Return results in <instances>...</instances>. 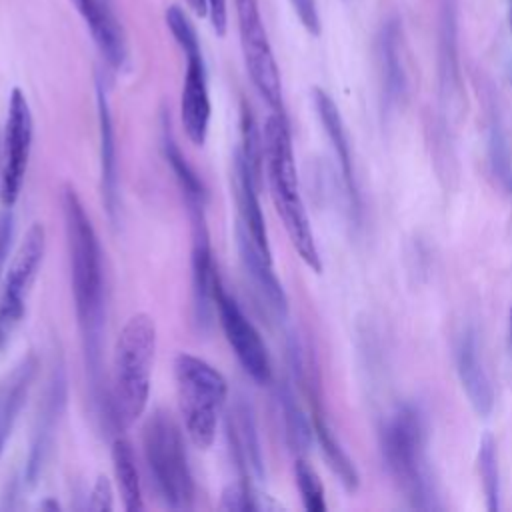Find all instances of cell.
I'll return each mask as SVG.
<instances>
[{"instance_id": "obj_26", "label": "cell", "mask_w": 512, "mask_h": 512, "mask_svg": "<svg viewBox=\"0 0 512 512\" xmlns=\"http://www.w3.org/2000/svg\"><path fill=\"white\" fill-rule=\"evenodd\" d=\"M278 402H280V412H282V420H284L288 446L294 452H306L312 444L314 428L306 420L304 412L300 410V406H298V402H296L288 384H282L278 388Z\"/></svg>"}, {"instance_id": "obj_20", "label": "cell", "mask_w": 512, "mask_h": 512, "mask_svg": "<svg viewBox=\"0 0 512 512\" xmlns=\"http://www.w3.org/2000/svg\"><path fill=\"white\" fill-rule=\"evenodd\" d=\"M312 102L316 108V114L324 126V132L338 156L340 162V170H342V178L350 196V202L354 206V210H358L360 206V196H358V186H356V178H354V166H352V154H350V144H348V136H346V128H344V120L340 116V110L336 106V102L330 98V94L318 86L312 88Z\"/></svg>"}, {"instance_id": "obj_28", "label": "cell", "mask_w": 512, "mask_h": 512, "mask_svg": "<svg viewBox=\"0 0 512 512\" xmlns=\"http://www.w3.org/2000/svg\"><path fill=\"white\" fill-rule=\"evenodd\" d=\"M294 478H296V486H298L304 508L308 512H324L326 510L324 486H322L316 470L304 458H296Z\"/></svg>"}, {"instance_id": "obj_18", "label": "cell", "mask_w": 512, "mask_h": 512, "mask_svg": "<svg viewBox=\"0 0 512 512\" xmlns=\"http://www.w3.org/2000/svg\"><path fill=\"white\" fill-rule=\"evenodd\" d=\"M96 110H98V134H100V178H102V198L106 212L112 220L118 214V146L116 132L112 124L110 104L104 84L96 82Z\"/></svg>"}, {"instance_id": "obj_3", "label": "cell", "mask_w": 512, "mask_h": 512, "mask_svg": "<svg viewBox=\"0 0 512 512\" xmlns=\"http://www.w3.org/2000/svg\"><path fill=\"white\" fill-rule=\"evenodd\" d=\"M156 356V322L146 312L132 314L114 342L110 420L130 428L146 412Z\"/></svg>"}, {"instance_id": "obj_33", "label": "cell", "mask_w": 512, "mask_h": 512, "mask_svg": "<svg viewBox=\"0 0 512 512\" xmlns=\"http://www.w3.org/2000/svg\"><path fill=\"white\" fill-rule=\"evenodd\" d=\"M206 8L212 30L218 36H224L228 28V0H206Z\"/></svg>"}, {"instance_id": "obj_14", "label": "cell", "mask_w": 512, "mask_h": 512, "mask_svg": "<svg viewBox=\"0 0 512 512\" xmlns=\"http://www.w3.org/2000/svg\"><path fill=\"white\" fill-rule=\"evenodd\" d=\"M228 436L232 444V452L236 458L238 468L244 474V482L252 484L260 482L264 478V462H262V450L258 442L256 422L252 406L246 398H236L230 412H228Z\"/></svg>"}, {"instance_id": "obj_2", "label": "cell", "mask_w": 512, "mask_h": 512, "mask_svg": "<svg viewBox=\"0 0 512 512\" xmlns=\"http://www.w3.org/2000/svg\"><path fill=\"white\" fill-rule=\"evenodd\" d=\"M264 158L270 184V196L284 230L298 252L300 260L316 274L322 272V258L312 234V226L300 196L298 170L294 162V148L290 126L284 110H272L264 126Z\"/></svg>"}, {"instance_id": "obj_11", "label": "cell", "mask_w": 512, "mask_h": 512, "mask_svg": "<svg viewBox=\"0 0 512 512\" xmlns=\"http://www.w3.org/2000/svg\"><path fill=\"white\" fill-rule=\"evenodd\" d=\"M214 308L222 326V332L244 368V372L258 384H270L272 380V362L268 348L256 330V326L246 318L234 296L226 292L220 278L214 290Z\"/></svg>"}, {"instance_id": "obj_10", "label": "cell", "mask_w": 512, "mask_h": 512, "mask_svg": "<svg viewBox=\"0 0 512 512\" xmlns=\"http://www.w3.org/2000/svg\"><path fill=\"white\" fill-rule=\"evenodd\" d=\"M32 136L34 122L26 94L20 88H12L0 146V202L4 208H12L20 198L32 152Z\"/></svg>"}, {"instance_id": "obj_1", "label": "cell", "mask_w": 512, "mask_h": 512, "mask_svg": "<svg viewBox=\"0 0 512 512\" xmlns=\"http://www.w3.org/2000/svg\"><path fill=\"white\" fill-rule=\"evenodd\" d=\"M68 258H70V284L76 320L82 338L86 372L92 380V390L100 388V362H102V336H104V260L102 246L94 224L72 184H64L60 194Z\"/></svg>"}, {"instance_id": "obj_7", "label": "cell", "mask_w": 512, "mask_h": 512, "mask_svg": "<svg viewBox=\"0 0 512 512\" xmlns=\"http://www.w3.org/2000/svg\"><path fill=\"white\" fill-rule=\"evenodd\" d=\"M166 26L186 56V72L180 94V120L186 138L194 146H204L210 124V94L208 76L202 58L200 40L186 12L178 6H170L164 14Z\"/></svg>"}, {"instance_id": "obj_12", "label": "cell", "mask_w": 512, "mask_h": 512, "mask_svg": "<svg viewBox=\"0 0 512 512\" xmlns=\"http://www.w3.org/2000/svg\"><path fill=\"white\" fill-rule=\"evenodd\" d=\"M206 204L186 206L192 222V246H190V284H192V320L200 332L208 330L214 314V290L218 282V270L212 258L210 232L206 224Z\"/></svg>"}, {"instance_id": "obj_36", "label": "cell", "mask_w": 512, "mask_h": 512, "mask_svg": "<svg viewBox=\"0 0 512 512\" xmlns=\"http://www.w3.org/2000/svg\"><path fill=\"white\" fill-rule=\"evenodd\" d=\"M40 508H48V510H60V504L56 500H44L40 504Z\"/></svg>"}, {"instance_id": "obj_23", "label": "cell", "mask_w": 512, "mask_h": 512, "mask_svg": "<svg viewBox=\"0 0 512 512\" xmlns=\"http://www.w3.org/2000/svg\"><path fill=\"white\" fill-rule=\"evenodd\" d=\"M380 62L384 92L388 102H400L406 94V72L400 52V26L398 20H388L380 32Z\"/></svg>"}, {"instance_id": "obj_21", "label": "cell", "mask_w": 512, "mask_h": 512, "mask_svg": "<svg viewBox=\"0 0 512 512\" xmlns=\"http://www.w3.org/2000/svg\"><path fill=\"white\" fill-rule=\"evenodd\" d=\"M308 394H310V400H312V428H314V436H316V440L320 444V450H322L328 466L332 468V472L342 482V486L348 492H354L358 488V484H360L358 470H356L354 462L350 460V456L346 454V450L342 448V444L338 442V438L332 432L328 420L324 418L322 406L318 404L316 384L308 382Z\"/></svg>"}, {"instance_id": "obj_25", "label": "cell", "mask_w": 512, "mask_h": 512, "mask_svg": "<svg viewBox=\"0 0 512 512\" xmlns=\"http://www.w3.org/2000/svg\"><path fill=\"white\" fill-rule=\"evenodd\" d=\"M162 152L172 168V174L178 182V188L184 196V204H206V188L200 180V176L194 172V168L188 164L186 156L182 154L180 146L176 144V138L170 128V120L162 118Z\"/></svg>"}, {"instance_id": "obj_34", "label": "cell", "mask_w": 512, "mask_h": 512, "mask_svg": "<svg viewBox=\"0 0 512 512\" xmlns=\"http://www.w3.org/2000/svg\"><path fill=\"white\" fill-rule=\"evenodd\" d=\"M10 240H12V216L4 214L0 218V286H2V276H4V266L8 260V250H10Z\"/></svg>"}, {"instance_id": "obj_37", "label": "cell", "mask_w": 512, "mask_h": 512, "mask_svg": "<svg viewBox=\"0 0 512 512\" xmlns=\"http://www.w3.org/2000/svg\"><path fill=\"white\" fill-rule=\"evenodd\" d=\"M510 324H512V308H510Z\"/></svg>"}, {"instance_id": "obj_30", "label": "cell", "mask_w": 512, "mask_h": 512, "mask_svg": "<svg viewBox=\"0 0 512 512\" xmlns=\"http://www.w3.org/2000/svg\"><path fill=\"white\" fill-rule=\"evenodd\" d=\"M220 510H230V512H248V510H260L262 504L258 502V496L248 482H236L224 488L222 498H220Z\"/></svg>"}, {"instance_id": "obj_8", "label": "cell", "mask_w": 512, "mask_h": 512, "mask_svg": "<svg viewBox=\"0 0 512 512\" xmlns=\"http://www.w3.org/2000/svg\"><path fill=\"white\" fill-rule=\"evenodd\" d=\"M46 252V230L32 222L20 240L0 286V350L10 342L26 314V302Z\"/></svg>"}, {"instance_id": "obj_22", "label": "cell", "mask_w": 512, "mask_h": 512, "mask_svg": "<svg viewBox=\"0 0 512 512\" xmlns=\"http://www.w3.org/2000/svg\"><path fill=\"white\" fill-rule=\"evenodd\" d=\"M456 0L440 2V84L444 98H458L460 94V66L456 42Z\"/></svg>"}, {"instance_id": "obj_17", "label": "cell", "mask_w": 512, "mask_h": 512, "mask_svg": "<svg viewBox=\"0 0 512 512\" xmlns=\"http://www.w3.org/2000/svg\"><path fill=\"white\" fill-rule=\"evenodd\" d=\"M86 22L90 36L110 68L120 70L126 62V42L118 20L102 0H70Z\"/></svg>"}, {"instance_id": "obj_9", "label": "cell", "mask_w": 512, "mask_h": 512, "mask_svg": "<svg viewBox=\"0 0 512 512\" xmlns=\"http://www.w3.org/2000/svg\"><path fill=\"white\" fill-rule=\"evenodd\" d=\"M240 48L248 76L272 110H282L280 70L262 24L258 0H234Z\"/></svg>"}, {"instance_id": "obj_4", "label": "cell", "mask_w": 512, "mask_h": 512, "mask_svg": "<svg viewBox=\"0 0 512 512\" xmlns=\"http://www.w3.org/2000/svg\"><path fill=\"white\" fill-rule=\"evenodd\" d=\"M382 456L412 508H438L426 460V428L414 406L398 408L380 432Z\"/></svg>"}, {"instance_id": "obj_31", "label": "cell", "mask_w": 512, "mask_h": 512, "mask_svg": "<svg viewBox=\"0 0 512 512\" xmlns=\"http://www.w3.org/2000/svg\"><path fill=\"white\" fill-rule=\"evenodd\" d=\"M114 506V492H112V484L108 480V476L98 474L92 488H90V496L86 502L88 510L94 512H108Z\"/></svg>"}, {"instance_id": "obj_24", "label": "cell", "mask_w": 512, "mask_h": 512, "mask_svg": "<svg viewBox=\"0 0 512 512\" xmlns=\"http://www.w3.org/2000/svg\"><path fill=\"white\" fill-rule=\"evenodd\" d=\"M112 468H114V476H116V484H118L124 508L128 512L144 510V496H142L136 456H134L132 444L122 436H118L112 442Z\"/></svg>"}, {"instance_id": "obj_32", "label": "cell", "mask_w": 512, "mask_h": 512, "mask_svg": "<svg viewBox=\"0 0 512 512\" xmlns=\"http://www.w3.org/2000/svg\"><path fill=\"white\" fill-rule=\"evenodd\" d=\"M292 6L296 10L302 26L312 36H318L320 34V18H318V10H316V2L314 0H292Z\"/></svg>"}, {"instance_id": "obj_19", "label": "cell", "mask_w": 512, "mask_h": 512, "mask_svg": "<svg viewBox=\"0 0 512 512\" xmlns=\"http://www.w3.org/2000/svg\"><path fill=\"white\" fill-rule=\"evenodd\" d=\"M456 372L474 412L478 416H488L494 408V390L478 358L472 332H464L456 344Z\"/></svg>"}, {"instance_id": "obj_38", "label": "cell", "mask_w": 512, "mask_h": 512, "mask_svg": "<svg viewBox=\"0 0 512 512\" xmlns=\"http://www.w3.org/2000/svg\"><path fill=\"white\" fill-rule=\"evenodd\" d=\"M510 22H512V12H510Z\"/></svg>"}, {"instance_id": "obj_15", "label": "cell", "mask_w": 512, "mask_h": 512, "mask_svg": "<svg viewBox=\"0 0 512 512\" xmlns=\"http://www.w3.org/2000/svg\"><path fill=\"white\" fill-rule=\"evenodd\" d=\"M38 372V358L34 352L20 358L14 368L0 378V458L6 442L14 430L20 410L24 408L30 388Z\"/></svg>"}, {"instance_id": "obj_29", "label": "cell", "mask_w": 512, "mask_h": 512, "mask_svg": "<svg viewBox=\"0 0 512 512\" xmlns=\"http://www.w3.org/2000/svg\"><path fill=\"white\" fill-rule=\"evenodd\" d=\"M490 162H492V170L498 176V180L512 190V156H510V148L506 142L504 132L500 130V126L492 124L490 126Z\"/></svg>"}, {"instance_id": "obj_27", "label": "cell", "mask_w": 512, "mask_h": 512, "mask_svg": "<svg viewBox=\"0 0 512 512\" xmlns=\"http://www.w3.org/2000/svg\"><path fill=\"white\" fill-rule=\"evenodd\" d=\"M478 472L482 490L486 496V508L490 512L500 510V474H498V450L490 432H484L478 444Z\"/></svg>"}, {"instance_id": "obj_35", "label": "cell", "mask_w": 512, "mask_h": 512, "mask_svg": "<svg viewBox=\"0 0 512 512\" xmlns=\"http://www.w3.org/2000/svg\"><path fill=\"white\" fill-rule=\"evenodd\" d=\"M184 2H186L188 8H190L194 14H198V16H204V14L208 12L206 0H184Z\"/></svg>"}, {"instance_id": "obj_16", "label": "cell", "mask_w": 512, "mask_h": 512, "mask_svg": "<svg viewBox=\"0 0 512 512\" xmlns=\"http://www.w3.org/2000/svg\"><path fill=\"white\" fill-rule=\"evenodd\" d=\"M64 400H66V380H64L62 368L58 366V370H54V374H52V380H50L48 390H46V400H44L42 410L38 414V426L34 430L30 456H28V466H26L28 484H34L36 478L42 472V466H44V462L48 458V452L52 448L58 414L64 406Z\"/></svg>"}, {"instance_id": "obj_6", "label": "cell", "mask_w": 512, "mask_h": 512, "mask_svg": "<svg viewBox=\"0 0 512 512\" xmlns=\"http://www.w3.org/2000/svg\"><path fill=\"white\" fill-rule=\"evenodd\" d=\"M142 448L158 498L170 510H190L196 498L194 476L176 420L156 410L144 424Z\"/></svg>"}, {"instance_id": "obj_13", "label": "cell", "mask_w": 512, "mask_h": 512, "mask_svg": "<svg viewBox=\"0 0 512 512\" xmlns=\"http://www.w3.org/2000/svg\"><path fill=\"white\" fill-rule=\"evenodd\" d=\"M234 232L242 266L254 290L278 318H284L288 314V298L272 268V254L264 252L240 222H236Z\"/></svg>"}, {"instance_id": "obj_5", "label": "cell", "mask_w": 512, "mask_h": 512, "mask_svg": "<svg viewBox=\"0 0 512 512\" xmlns=\"http://www.w3.org/2000/svg\"><path fill=\"white\" fill-rule=\"evenodd\" d=\"M174 382L188 438L196 448H210L228 400L226 378L204 358L180 352L174 358Z\"/></svg>"}]
</instances>
